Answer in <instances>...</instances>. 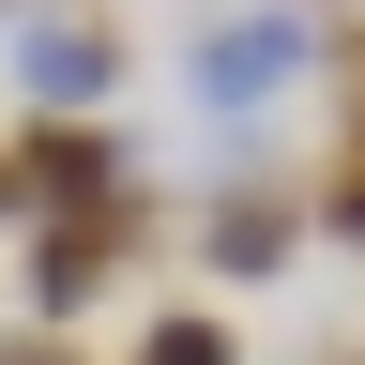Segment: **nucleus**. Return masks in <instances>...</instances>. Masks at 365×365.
<instances>
[{
  "mask_svg": "<svg viewBox=\"0 0 365 365\" xmlns=\"http://www.w3.org/2000/svg\"><path fill=\"white\" fill-rule=\"evenodd\" d=\"M319 61H335V16H304V0H228V16L182 46V91H198L228 137H259V107L304 91Z\"/></svg>",
  "mask_w": 365,
  "mask_h": 365,
  "instance_id": "obj_1",
  "label": "nucleus"
},
{
  "mask_svg": "<svg viewBox=\"0 0 365 365\" xmlns=\"http://www.w3.org/2000/svg\"><path fill=\"white\" fill-rule=\"evenodd\" d=\"M0 153H16V213H31V228L137 198V168H122V137H107V122H16Z\"/></svg>",
  "mask_w": 365,
  "mask_h": 365,
  "instance_id": "obj_2",
  "label": "nucleus"
},
{
  "mask_svg": "<svg viewBox=\"0 0 365 365\" xmlns=\"http://www.w3.org/2000/svg\"><path fill=\"white\" fill-rule=\"evenodd\" d=\"M304 228H319V198H304V182H274V168H228V198L198 213V274L259 289V274H289V259H304Z\"/></svg>",
  "mask_w": 365,
  "mask_h": 365,
  "instance_id": "obj_3",
  "label": "nucleus"
},
{
  "mask_svg": "<svg viewBox=\"0 0 365 365\" xmlns=\"http://www.w3.org/2000/svg\"><path fill=\"white\" fill-rule=\"evenodd\" d=\"M137 76V46L107 16H31L16 31V91H31V122H107V91Z\"/></svg>",
  "mask_w": 365,
  "mask_h": 365,
  "instance_id": "obj_4",
  "label": "nucleus"
},
{
  "mask_svg": "<svg viewBox=\"0 0 365 365\" xmlns=\"http://www.w3.org/2000/svg\"><path fill=\"white\" fill-rule=\"evenodd\" d=\"M137 244H153V198H107V213H61V228H31V274H16V289H31V319H76V304L107 289L122 259H137Z\"/></svg>",
  "mask_w": 365,
  "mask_h": 365,
  "instance_id": "obj_5",
  "label": "nucleus"
},
{
  "mask_svg": "<svg viewBox=\"0 0 365 365\" xmlns=\"http://www.w3.org/2000/svg\"><path fill=\"white\" fill-rule=\"evenodd\" d=\"M122 365H244V335H228L213 304H153V319H137V350H122Z\"/></svg>",
  "mask_w": 365,
  "mask_h": 365,
  "instance_id": "obj_6",
  "label": "nucleus"
},
{
  "mask_svg": "<svg viewBox=\"0 0 365 365\" xmlns=\"http://www.w3.org/2000/svg\"><path fill=\"white\" fill-rule=\"evenodd\" d=\"M319 228H335V244H365V107H335V137H319Z\"/></svg>",
  "mask_w": 365,
  "mask_h": 365,
  "instance_id": "obj_7",
  "label": "nucleus"
},
{
  "mask_svg": "<svg viewBox=\"0 0 365 365\" xmlns=\"http://www.w3.org/2000/svg\"><path fill=\"white\" fill-rule=\"evenodd\" d=\"M0 365H61V335H0Z\"/></svg>",
  "mask_w": 365,
  "mask_h": 365,
  "instance_id": "obj_8",
  "label": "nucleus"
},
{
  "mask_svg": "<svg viewBox=\"0 0 365 365\" xmlns=\"http://www.w3.org/2000/svg\"><path fill=\"white\" fill-rule=\"evenodd\" d=\"M16 16H76V0H16Z\"/></svg>",
  "mask_w": 365,
  "mask_h": 365,
  "instance_id": "obj_9",
  "label": "nucleus"
},
{
  "mask_svg": "<svg viewBox=\"0 0 365 365\" xmlns=\"http://www.w3.org/2000/svg\"><path fill=\"white\" fill-rule=\"evenodd\" d=\"M304 16H365V0H304Z\"/></svg>",
  "mask_w": 365,
  "mask_h": 365,
  "instance_id": "obj_10",
  "label": "nucleus"
}]
</instances>
